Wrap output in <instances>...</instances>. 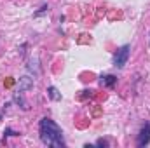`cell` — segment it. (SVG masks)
I'll return each instance as SVG.
<instances>
[{
  "label": "cell",
  "mask_w": 150,
  "mask_h": 148,
  "mask_svg": "<svg viewBox=\"0 0 150 148\" xmlns=\"http://www.w3.org/2000/svg\"><path fill=\"white\" fill-rule=\"evenodd\" d=\"M38 134L44 145L54 148H63L65 147V140H63V131L61 127L49 117H44L38 124Z\"/></svg>",
  "instance_id": "6da1fadb"
},
{
  "label": "cell",
  "mask_w": 150,
  "mask_h": 148,
  "mask_svg": "<svg viewBox=\"0 0 150 148\" xmlns=\"http://www.w3.org/2000/svg\"><path fill=\"white\" fill-rule=\"evenodd\" d=\"M129 45L126 44V45H122V47H119L117 49V52L113 54V66L115 68H124L126 66V63H127V59H129Z\"/></svg>",
  "instance_id": "7a4b0ae2"
},
{
  "label": "cell",
  "mask_w": 150,
  "mask_h": 148,
  "mask_svg": "<svg viewBox=\"0 0 150 148\" xmlns=\"http://www.w3.org/2000/svg\"><path fill=\"white\" fill-rule=\"evenodd\" d=\"M150 143V122H147L142 129H140V134H138V140H136V145L140 148L147 147Z\"/></svg>",
  "instance_id": "3957f363"
},
{
  "label": "cell",
  "mask_w": 150,
  "mask_h": 148,
  "mask_svg": "<svg viewBox=\"0 0 150 148\" xmlns=\"http://www.w3.org/2000/svg\"><path fill=\"white\" fill-rule=\"evenodd\" d=\"M32 87H33V78H30V77H21L19 78V89H18L19 92H25Z\"/></svg>",
  "instance_id": "277c9868"
},
{
  "label": "cell",
  "mask_w": 150,
  "mask_h": 148,
  "mask_svg": "<svg viewBox=\"0 0 150 148\" xmlns=\"http://www.w3.org/2000/svg\"><path fill=\"white\" fill-rule=\"evenodd\" d=\"M100 84L103 87H113L117 84V77L115 75H101L100 77Z\"/></svg>",
  "instance_id": "5b68a950"
},
{
  "label": "cell",
  "mask_w": 150,
  "mask_h": 148,
  "mask_svg": "<svg viewBox=\"0 0 150 148\" xmlns=\"http://www.w3.org/2000/svg\"><path fill=\"white\" fill-rule=\"evenodd\" d=\"M47 96H49L52 101H59V99H61V94L58 92V89H56L54 85H49V87H47Z\"/></svg>",
  "instance_id": "8992f818"
},
{
  "label": "cell",
  "mask_w": 150,
  "mask_h": 148,
  "mask_svg": "<svg viewBox=\"0 0 150 148\" xmlns=\"http://www.w3.org/2000/svg\"><path fill=\"white\" fill-rule=\"evenodd\" d=\"M14 101H16V103H21V108H23V110H28V105H26V101H25V98H23V92L18 91V92L14 94Z\"/></svg>",
  "instance_id": "52a82bcc"
},
{
  "label": "cell",
  "mask_w": 150,
  "mask_h": 148,
  "mask_svg": "<svg viewBox=\"0 0 150 148\" xmlns=\"http://www.w3.org/2000/svg\"><path fill=\"white\" fill-rule=\"evenodd\" d=\"M4 134H5V136H18L19 132H14L12 129H5V132H4Z\"/></svg>",
  "instance_id": "ba28073f"
},
{
  "label": "cell",
  "mask_w": 150,
  "mask_h": 148,
  "mask_svg": "<svg viewBox=\"0 0 150 148\" xmlns=\"http://www.w3.org/2000/svg\"><path fill=\"white\" fill-rule=\"evenodd\" d=\"M108 143H107V140H98L96 141V147H107Z\"/></svg>",
  "instance_id": "9c48e42d"
},
{
  "label": "cell",
  "mask_w": 150,
  "mask_h": 148,
  "mask_svg": "<svg viewBox=\"0 0 150 148\" xmlns=\"http://www.w3.org/2000/svg\"><path fill=\"white\" fill-rule=\"evenodd\" d=\"M45 11H47V5H42V9H40L38 12H35V16H40V14H42V12H45Z\"/></svg>",
  "instance_id": "30bf717a"
},
{
  "label": "cell",
  "mask_w": 150,
  "mask_h": 148,
  "mask_svg": "<svg viewBox=\"0 0 150 148\" xmlns=\"http://www.w3.org/2000/svg\"><path fill=\"white\" fill-rule=\"evenodd\" d=\"M0 120H2V113H0Z\"/></svg>",
  "instance_id": "8fae6325"
}]
</instances>
